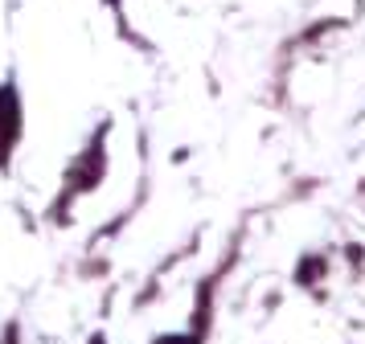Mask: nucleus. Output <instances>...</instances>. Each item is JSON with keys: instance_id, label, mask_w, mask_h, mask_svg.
Returning a JSON list of instances; mask_svg holds the SVG:
<instances>
[{"instance_id": "1", "label": "nucleus", "mask_w": 365, "mask_h": 344, "mask_svg": "<svg viewBox=\"0 0 365 344\" xmlns=\"http://www.w3.org/2000/svg\"><path fill=\"white\" fill-rule=\"evenodd\" d=\"M17 123H21L17 119V95L4 86V90H0V152L9 147L13 135H17Z\"/></svg>"}]
</instances>
